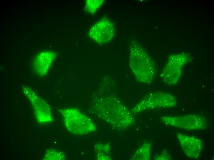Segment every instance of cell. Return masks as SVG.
Here are the masks:
<instances>
[{"label": "cell", "instance_id": "obj_1", "mask_svg": "<svg viewBox=\"0 0 214 160\" xmlns=\"http://www.w3.org/2000/svg\"><path fill=\"white\" fill-rule=\"evenodd\" d=\"M130 46L129 66L134 78L142 84L151 83L155 76L152 60L138 44L134 43Z\"/></svg>", "mask_w": 214, "mask_h": 160}, {"label": "cell", "instance_id": "obj_2", "mask_svg": "<svg viewBox=\"0 0 214 160\" xmlns=\"http://www.w3.org/2000/svg\"><path fill=\"white\" fill-rule=\"evenodd\" d=\"M61 113L66 127L73 134L85 135L96 130V126L91 119L75 109H65Z\"/></svg>", "mask_w": 214, "mask_h": 160}, {"label": "cell", "instance_id": "obj_3", "mask_svg": "<svg viewBox=\"0 0 214 160\" xmlns=\"http://www.w3.org/2000/svg\"><path fill=\"white\" fill-rule=\"evenodd\" d=\"M160 120L166 125L188 130H204L209 124L205 117L194 114L163 116L160 118Z\"/></svg>", "mask_w": 214, "mask_h": 160}, {"label": "cell", "instance_id": "obj_4", "mask_svg": "<svg viewBox=\"0 0 214 160\" xmlns=\"http://www.w3.org/2000/svg\"><path fill=\"white\" fill-rule=\"evenodd\" d=\"M176 100L168 93L156 92L147 94L132 109V111L137 113L152 109L169 108L176 106Z\"/></svg>", "mask_w": 214, "mask_h": 160}, {"label": "cell", "instance_id": "obj_5", "mask_svg": "<svg viewBox=\"0 0 214 160\" xmlns=\"http://www.w3.org/2000/svg\"><path fill=\"white\" fill-rule=\"evenodd\" d=\"M114 34L113 23L108 19H101L91 27L88 33L89 37L100 44L109 42Z\"/></svg>", "mask_w": 214, "mask_h": 160}, {"label": "cell", "instance_id": "obj_6", "mask_svg": "<svg viewBox=\"0 0 214 160\" xmlns=\"http://www.w3.org/2000/svg\"><path fill=\"white\" fill-rule=\"evenodd\" d=\"M176 137L182 150L190 158L197 159L203 148L201 141L199 138L177 132Z\"/></svg>", "mask_w": 214, "mask_h": 160}, {"label": "cell", "instance_id": "obj_7", "mask_svg": "<svg viewBox=\"0 0 214 160\" xmlns=\"http://www.w3.org/2000/svg\"><path fill=\"white\" fill-rule=\"evenodd\" d=\"M103 0H87L85 2L84 9L89 14H93L102 4Z\"/></svg>", "mask_w": 214, "mask_h": 160}]
</instances>
